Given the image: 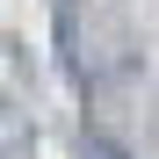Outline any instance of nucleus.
<instances>
[{
	"instance_id": "nucleus-1",
	"label": "nucleus",
	"mask_w": 159,
	"mask_h": 159,
	"mask_svg": "<svg viewBox=\"0 0 159 159\" xmlns=\"http://www.w3.org/2000/svg\"><path fill=\"white\" fill-rule=\"evenodd\" d=\"M22 152H29V130H22V116L0 101V159H22Z\"/></svg>"
},
{
	"instance_id": "nucleus-2",
	"label": "nucleus",
	"mask_w": 159,
	"mask_h": 159,
	"mask_svg": "<svg viewBox=\"0 0 159 159\" xmlns=\"http://www.w3.org/2000/svg\"><path fill=\"white\" fill-rule=\"evenodd\" d=\"M80 159H130L123 145H109V138H87V152H80Z\"/></svg>"
}]
</instances>
